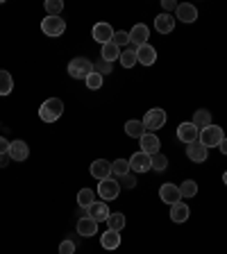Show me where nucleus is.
<instances>
[{
  "label": "nucleus",
  "instance_id": "1",
  "mask_svg": "<svg viewBox=\"0 0 227 254\" xmlns=\"http://www.w3.org/2000/svg\"><path fill=\"white\" fill-rule=\"evenodd\" d=\"M64 114V102L59 98H48L41 107H39V118L43 123H55Z\"/></svg>",
  "mask_w": 227,
  "mask_h": 254
},
{
  "label": "nucleus",
  "instance_id": "2",
  "mask_svg": "<svg viewBox=\"0 0 227 254\" xmlns=\"http://www.w3.org/2000/svg\"><path fill=\"white\" fill-rule=\"evenodd\" d=\"M223 127H218V125H209V127H205V129H200V138H198V141L202 143V145H205L207 150L209 148H218V145H221L223 143Z\"/></svg>",
  "mask_w": 227,
  "mask_h": 254
},
{
  "label": "nucleus",
  "instance_id": "3",
  "mask_svg": "<svg viewBox=\"0 0 227 254\" xmlns=\"http://www.w3.org/2000/svg\"><path fill=\"white\" fill-rule=\"evenodd\" d=\"M93 70H95L93 64H91L89 59H84V57H75V59H71L69 62V75L71 77H75V79H86Z\"/></svg>",
  "mask_w": 227,
  "mask_h": 254
},
{
  "label": "nucleus",
  "instance_id": "4",
  "mask_svg": "<svg viewBox=\"0 0 227 254\" xmlns=\"http://www.w3.org/2000/svg\"><path fill=\"white\" fill-rule=\"evenodd\" d=\"M164 125H166V111L159 109V107L150 109L148 114L143 116V127H146V132H157V129H161Z\"/></svg>",
  "mask_w": 227,
  "mask_h": 254
},
{
  "label": "nucleus",
  "instance_id": "5",
  "mask_svg": "<svg viewBox=\"0 0 227 254\" xmlns=\"http://www.w3.org/2000/svg\"><path fill=\"white\" fill-rule=\"evenodd\" d=\"M64 30H66V23L62 16H46L41 21V32L46 37H62Z\"/></svg>",
  "mask_w": 227,
  "mask_h": 254
},
{
  "label": "nucleus",
  "instance_id": "6",
  "mask_svg": "<svg viewBox=\"0 0 227 254\" xmlns=\"http://www.w3.org/2000/svg\"><path fill=\"white\" fill-rule=\"evenodd\" d=\"M118 193H121V186H118V182L114 180V177H109V180H102L100 184H98V195H100L102 202L116 200Z\"/></svg>",
  "mask_w": 227,
  "mask_h": 254
},
{
  "label": "nucleus",
  "instance_id": "7",
  "mask_svg": "<svg viewBox=\"0 0 227 254\" xmlns=\"http://www.w3.org/2000/svg\"><path fill=\"white\" fill-rule=\"evenodd\" d=\"M130 161V168L134 170V173H148L150 168H152V157L146 152H134L132 159H127Z\"/></svg>",
  "mask_w": 227,
  "mask_h": 254
},
{
  "label": "nucleus",
  "instance_id": "8",
  "mask_svg": "<svg viewBox=\"0 0 227 254\" xmlns=\"http://www.w3.org/2000/svg\"><path fill=\"white\" fill-rule=\"evenodd\" d=\"M177 138H180L182 143H186V145H191V143H196L198 138H200V129H198L193 123H182V125L177 127Z\"/></svg>",
  "mask_w": 227,
  "mask_h": 254
},
{
  "label": "nucleus",
  "instance_id": "9",
  "mask_svg": "<svg viewBox=\"0 0 227 254\" xmlns=\"http://www.w3.org/2000/svg\"><path fill=\"white\" fill-rule=\"evenodd\" d=\"M139 143H141V152H146V154H157L159 152V148H161V141H159V136L157 134H152V132H146L141 138H139Z\"/></svg>",
  "mask_w": 227,
  "mask_h": 254
},
{
  "label": "nucleus",
  "instance_id": "10",
  "mask_svg": "<svg viewBox=\"0 0 227 254\" xmlns=\"http://www.w3.org/2000/svg\"><path fill=\"white\" fill-rule=\"evenodd\" d=\"M159 197H161V202H166V204L173 206L175 202H180L182 200V193H180V186H175V184H161V189H159Z\"/></svg>",
  "mask_w": 227,
  "mask_h": 254
},
{
  "label": "nucleus",
  "instance_id": "11",
  "mask_svg": "<svg viewBox=\"0 0 227 254\" xmlns=\"http://www.w3.org/2000/svg\"><path fill=\"white\" fill-rule=\"evenodd\" d=\"M91 37L95 39L98 43H111V39H114V30H111L109 23H95L93 30H91Z\"/></svg>",
  "mask_w": 227,
  "mask_h": 254
},
{
  "label": "nucleus",
  "instance_id": "12",
  "mask_svg": "<svg viewBox=\"0 0 227 254\" xmlns=\"http://www.w3.org/2000/svg\"><path fill=\"white\" fill-rule=\"evenodd\" d=\"M186 157H189L193 164H205L207 157H209V150H207L200 141H196V143H191V145H186Z\"/></svg>",
  "mask_w": 227,
  "mask_h": 254
},
{
  "label": "nucleus",
  "instance_id": "13",
  "mask_svg": "<svg viewBox=\"0 0 227 254\" xmlns=\"http://www.w3.org/2000/svg\"><path fill=\"white\" fill-rule=\"evenodd\" d=\"M196 18H198V9L193 5H189V2H182V5H177V9H175V21L196 23Z\"/></svg>",
  "mask_w": 227,
  "mask_h": 254
},
{
  "label": "nucleus",
  "instance_id": "14",
  "mask_svg": "<svg viewBox=\"0 0 227 254\" xmlns=\"http://www.w3.org/2000/svg\"><path fill=\"white\" fill-rule=\"evenodd\" d=\"M91 175L100 182L109 180L111 177V161H107V159H95L93 164H91Z\"/></svg>",
  "mask_w": 227,
  "mask_h": 254
},
{
  "label": "nucleus",
  "instance_id": "15",
  "mask_svg": "<svg viewBox=\"0 0 227 254\" xmlns=\"http://www.w3.org/2000/svg\"><path fill=\"white\" fill-rule=\"evenodd\" d=\"M137 62L143 64V66H152L157 62V50H154L150 43H143V46L137 48Z\"/></svg>",
  "mask_w": 227,
  "mask_h": 254
},
{
  "label": "nucleus",
  "instance_id": "16",
  "mask_svg": "<svg viewBox=\"0 0 227 254\" xmlns=\"http://www.w3.org/2000/svg\"><path fill=\"white\" fill-rule=\"evenodd\" d=\"M109 206H107V202H93V204L86 209V216L93 218L95 222H107V218H109Z\"/></svg>",
  "mask_w": 227,
  "mask_h": 254
},
{
  "label": "nucleus",
  "instance_id": "17",
  "mask_svg": "<svg viewBox=\"0 0 227 254\" xmlns=\"http://www.w3.org/2000/svg\"><path fill=\"white\" fill-rule=\"evenodd\" d=\"M148 37H150L148 25L137 23V25L132 27V32H130V43H132L134 48H139V46H143V43H148Z\"/></svg>",
  "mask_w": 227,
  "mask_h": 254
},
{
  "label": "nucleus",
  "instance_id": "18",
  "mask_svg": "<svg viewBox=\"0 0 227 254\" xmlns=\"http://www.w3.org/2000/svg\"><path fill=\"white\" fill-rule=\"evenodd\" d=\"M7 154H9V159H14V161H25V159L30 157V148H27L25 141H11Z\"/></svg>",
  "mask_w": 227,
  "mask_h": 254
},
{
  "label": "nucleus",
  "instance_id": "19",
  "mask_svg": "<svg viewBox=\"0 0 227 254\" xmlns=\"http://www.w3.org/2000/svg\"><path fill=\"white\" fill-rule=\"evenodd\" d=\"M154 30L159 34H170L175 30V16L173 14H159L154 18Z\"/></svg>",
  "mask_w": 227,
  "mask_h": 254
},
{
  "label": "nucleus",
  "instance_id": "20",
  "mask_svg": "<svg viewBox=\"0 0 227 254\" xmlns=\"http://www.w3.org/2000/svg\"><path fill=\"white\" fill-rule=\"evenodd\" d=\"M77 234L79 236H84V238L95 236V234H98V222H95L93 218H89V216L79 218L77 220Z\"/></svg>",
  "mask_w": 227,
  "mask_h": 254
},
{
  "label": "nucleus",
  "instance_id": "21",
  "mask_svg": "<svg viewBox=\"0 0 227 254\" xmlns=\"http://www.w3.org/2000/svg\"><path fill=\"white\" fill-rule=\"evenodd\" d=\"M191 216V209L186 206V202H175L173 206H170V218H173V222H186Z\"/></svg>",
  "mask_w": 227,
  "mask_h": 254
},
{
  "label": "nucleus",
  "instance_id": "22",
  "mask_svg": "<svg viewBox=\"0 0 227 254\" xmlns=\"http://www.w3.org/2000/svg\"><path fill=\"white\" fill-rule=\"evenodd\" d=\"M100 243H102L105 250H116L118 245H121V232H111V229H107V232L100 236Z\"/></svg>",
  "mask_w": 227,
  "mask_h": 254
},
{
  "label": "nucleus",
  "instance_id": "23",
  "mask_svg": "<svg viewBox=\"0 0 227 254\" xmlns=\"http://www.w3.org/2000/svg\"><path fill=\"white\" fill-rule=\"evenodd\" d=\"M193 125L198 127V129H205V127L212 125V111L209 109H196V114H193Z\"/></svg>",
  "mask_w": 227,
  "mask_h": 254
},
{
  "label": "nucleus",
  "instance_id": "24",
  "mask_svg": "<svg viewBox=\"0 0 227 254\" xmlns=\"http://www.w3.org/2000/svg\"><path fill=\"white\" fill-rule=\"evenodd\" d=\"M118 59H121V66H123V68H132L134 64H139L137 62V48L130 46L127 50H121V57H118Z\"/></svg>",
  "mask_w": 227,
  "mask_h": 254
},
{
  "label": "nucleus",
  "instance_id": "25",
  "mask_svg": "<svg viewBox=\"0 0 227 254\" xmlns=\"http://www.w3.org/2000/svg\"><path fill=\"white\" fill-rule=\"evenodd\" d=\"M125 134L132 138H141L146 134V127H143V121H127L125 123Z\"/></svg>",
  "mask_w": 227,
  "mask_h": 254
},
{
  "label": "nucleus",
  "instance_id": "26",
  "mask_svg": "<svg viewBox=\"0 0 227 254\" xmlns=\"http://www.w3.org/2000/svg\"><path fill=\"white\" fill-rule=\"evenodd\" d=\"M107 227H109L111 232H121V229L125 227V213H121V211L109 213V218H107Z\"/></svg>",
  "mask_w": 227,
  "mask_h": 254
},
{
  "label": "nucleus",
  "instance_id": "27",
  "mask_svg": "<svg viewBox=\"0 0 227 254\" xmlns=\"http://www.w3.org/2000/svg\"><path fill=\"white\" fill-rule=\"evenodd\" d=\"M100 55H102V59H105V62L114 64V59L121 57V48L114 46V43H105V46H102V50H100Z\"/></svg>",
  "mask_w": 227,
  "mask_h": 254
},
{
  "label": "nucleus",
  "instance_id": "28",
  "mask_svg": "<svg viewBox=\"0 0 227 254\" xmlns=\"http://www.w3.org/2000/svg\"><path fill=\"white\" fill-rule=\"evenodd\" d=\"M95 202V193L91 189H82L77 193V204H79V209H89L91 204Z\"/></svg>",
  "mask_w": 227,
  "mask_h": 254
},
{
  "label": "nucleus",
  "instance_id": "29",
  "mask_svg": "<svg viewBox=\"0 0 227 254\" xmlns=\"http://www.w3.org/2000/svg\"><path fill=\"white\" fill-rule=\"evenodd\" d=\"M130 161H127V159H116V161H114V164H111V175H114V177H123V175H127L130 173Z\"/></svg>",
  "mask_w": 227,
  "mask_h": 254
},
{
  "label": "nucleus",
  "instance_id": "30",
  "mask_svg": "<svg viewBox=\"0 0 227 254\" xmlns=\"http://www.w3.org/2000/svg\"><path fill=\"white\" fill-rule=\"evenodd\" d=\"M14 89V79L7 70H0V95H9Z\"/></svg>",
  "mask_w": 227,
  "mask_h": 254
},
{
  "label": "nucleus",
  "instance_id": "31",
  "mask_svg": "<svg viewBox=\"0 0 227 254\" xmlns=\"http://www.w3.org/2000/svg\"><path fill=\"white\" fill-rule=\"evenodd\" d=\"M43 9H46L48 16H59L64 9V2L62 0H46V2H43Z\"/></svg>",
  "mask_w": 227,
  "mask_h": 254
},
{
  "label": "nucleus",
  "instance_id": "32",
  "mask_svg": "<svg viewBox=\"0 0 227 254\" xmlns=\"http://www.w3.org/2000/svg\"><path fill=\"white\" fill-rule=\"evenodd\" d=\"M180 193H182V197H193V195H198V184L193 180H186V182H182V186H180Z\"/></svg>",
  "mask_w": 227,
  "mask_h": 254
},
{
  "label": "nucleus",
  "instance_id": "33",
  "mask_svg": "<svg viewBox=\"0 0 227 254\" xmlns=\"http://www.w3.org/2000/svg\"><path fill=\"white\" fill-rule=\"evenodd\" d=\"M166 168H168V159H166L161 152L152 154V170H157V173H164Z\"/></svg>",
  "mask_w": 227,
  "mask_h": 254
},
{
  "label": "nucleus",
  "instance_id": "34",
  "mask_svg": "<svg viewBox=\"0 0 227 254\" xmlns=\"http://www.w3.org/2000/svg\"><path fill=\"white\" fill-rule=\"evenodd\" d=\"M84 82H86V89H89V91H98V89L102 86V75L93 70V73H91L89 77L84 79Z\"/></svg>",
  "mask_w": 227,
  "mask_h": 254
},
{
  "label": "nucleus",
  "instance_id": "35",
  "mask_svg": "<svg viewBox=\"0 0 227 254\" xmlns=\"http://www.w3.org/2000/svg\"><path fill=\"white\" fill-rule=\"evenodd\" d=\"M111 43L114 46H127L130 43V32H125V30H118V32H114V39H111Z\"/></svg>",
  "mask_w": 227,
  "mask_h": 254
},
{
  "label": "nucleus",
  "instance_id": "36",
  "mask_svg": "<svg viewBox=\"0 0 227 254\" xmlns=\"http://www.w3.org/2000/svg\"><path fill=\"white\" fill-rule=\"evenodd\" d=\"M118 186H121V189H134V186H137V177H134L132 173L123 175V177H118Z\"/></svg>",
  "mask_w": 227,
  "mask_h": 254
},
{
  "label": "nucleus",
  "instance_id": "37",
  "mask_svg": "<svg viewBox=\"0 0 227 254\" xmlns=\"http://www.w3.org/2000/svg\"><path fill=\"white\" fill-rule=\"evenodd\" d=\"M93 68H95V73L107 75V73H111V70H114V64H109V62H105V59H100V62L93 66Z\"/></svg>",
  "mask_w": 227,
  "mask_h": 254
},
{
  "label": "nucleus",
  "instance_id": "38",
  "mask_svg": "<svg viewBox=\"0 0 227 254\" xmlns=\"http://www.w3.org/2000/svg\"><path fill=\"white\" fill-rule=\"evenodd\" d=\"M59 254H75V243L71 238H66V241L59 243Z\"/></svg>",
  "mask_w": 227,
  "mask_h": 254
},
{
  "label": "nucleus",
  "instance_id": "39",
  "mask_svg": "<svg viewBox=\"0 0 227 254\" xmlns=\"http://www.w3.org/2000/svg\"><path fill=\"white\" fill-rule=\"evenodd\" d=\"M161 7H164V14H170V11L177 9V2L175 0H161Z\"/></svg>",
  "mask_w": 227,
  "mask_h": 254
},
{
  "label": "nucleus",
  "instance_id": "40",
  "mask_svg": "<svg viewBox=\"0 0 227 254\" xmlns=\"http://www.w3.org/2000/svg\"><path fill=\"white\" fill-rule=\"evenodd\" d=\"M9 152V141L5 136H0V154H7Z\"/></svg>",
  "mask_w": 227,
  "mask_h": 254
},
{
  "label": "nucleus",
  "instance_id": "41",
  "mask_svg": "<svg viewBox=\"0 0 227 254\" xmlns=\"http://www.w3.org/2000/svg\"><path fill=\"white\" fill-rule=\"evenodd\" d=\"M9 164V154H0V168H5Z\"/></svg>",
  "mask_w": 227,
  "mask_h": 254
},
{
  "label": "nucleus",
  "instance_id": "42",
  "mask_svg": "<svg viewBox=\"0 0 227 254\" xmlns=\"http://www.w3.org/2000/svg\"><path fill=\"white\" fill-rule=\"evenodd\" d=\"M218 150H221L223 154H227V138H223V143L218 145Z\"/></svg>",
  "mask_w": 227,
  "mask_h": 254
},
{
  "label": "nucleus",
  "instance_id": "43",
  "mask_svg": "<svg viewBox=\"0 0 227 254\" xmlns=\"http://www.w3.org/2000/svg\"><path fill=\"white\" fill-rule=\"evenodd\" d=\"M223 182H225V184H227V170H225V173H223Z\"/></svg>",
  "mask_w": 227,
  "mask_h": 254
}]
</instances>
